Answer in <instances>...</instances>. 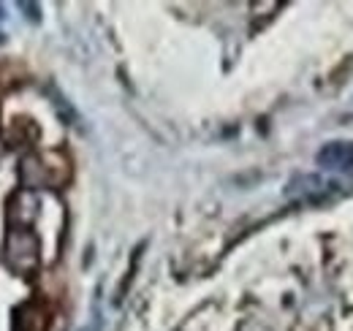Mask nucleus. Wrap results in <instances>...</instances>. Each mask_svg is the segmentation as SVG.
Segmentation results:
<instances>
[{
  "instance_id": "obj_1",
  "label": "nucleus",
  "mask_w": 353,
  "mask_h": 331,
  "mask_svg": "<svg viewBox=\"0 0 353 331\" xmlns=\"http://www.w3.org/2000/svg\"><path fill=\"white\" fill-rule=\"evenodd\" d=\"M323 168H353V141H332L318 152Z\"/></svg>"
}]
</instances>
